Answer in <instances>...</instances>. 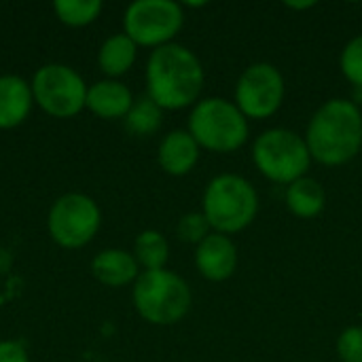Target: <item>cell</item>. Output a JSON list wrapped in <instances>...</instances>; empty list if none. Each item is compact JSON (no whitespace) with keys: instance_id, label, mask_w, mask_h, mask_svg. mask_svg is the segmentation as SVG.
I'll return each mask as SVG.
<instances>
[{"instance_id":"obj_1","label":"cell","mask_w":362,"mask_h":362,"mask_svg":"<svg viewBox=\"0 0 362 362\" xmlns=\"http://www.w3.org/2000/svg\"><path fill=\"white\" fill-rule=\"evenodd\" d=\"M310 155L322 165H344L362 148L361 108L350 100H329L312 117L305 134Z\"/></svg>"},{"instance_id":"obj_2","label":"cell","mask_w":362,"mask_h":362,"mask_svg":"<svg viewBox=\"0 0 362 362\" xmlns=\"http://www.w3.org/2000/svg\"><path fill=\"white\" fill-rule=\"evenodd\" d=\"M148 98L168 110L193 104L204 87V68L193 51L170 42L157 47L146 66Z\"/></svg>"},{"instance_id":"obj_3","label":"cell","mask_w":362,"mask_h":362,"mask_svg":"<svg viewBox=\"0 0 362 362\" xmlns=\"http://www.w3.org/2000/svg\"><path fill=\"white\" fill-rule=\"evenodd\" d=\"M259 210L255 187L235 174L216 176L204 193V216L216 233L229 235L246 229Z\"/></svg>"},{"instance_id":"obj_4","label":"cell","mask_w":362,"mask_h":362,"mask_svg":"<svg viewBox=\"0 0 362 362\" xmlns=\"http://www.w3.org/2000/svg\"><path fill=\"white\" fill-rule=\"evenodd\" d=\"M191 288L187 282L165 269L144 272L134 286V305L151 325H174L191 310Z\"/></svg>"},{"instance_id":"obj_5","label":"cell","mask_w":362,"mask_h":362,"mask_svg":"<svg viewBox=\"0 0 362 362\" xmlns=\"http://www.w3.org/2000/svg\"><path fill=\"white\" fill-rule=\"evenodd\" d=\"M189 134L195 142L214 153H233L248 138V123L242 110L223 100H202L189 117Z\"/></svg>"},{"instance_id":"obj_6","label":"cell","mask_w":362,"mask_h":362,"mask_svg":"<svg viewBox=\"0 0 362 362\" xmlns=\"http://www.w3.org/2000/svg\"><path fill=\"white\" fill-rule=\"evenodd\" d=\"M252 159L261 174L267 176L269 180L280 185H293L295 180L303 178L310 170L312 155L305 138L291 129L276 127L263 132L257 138Z\"/></svg>"},{"instance_id":"obj_7","label":"cell","mask_w":362,"mask_h":362,"mask_svg":"<svg viewBox=\"0 0 362 362\" xmlns=\"http://www.w3.org/2000/svg\"><path fill=\"white\" fill-rule=\"evenodd\" d=\"M185 15L172 0H138L125 11V34L144 47H163L182 28Z\"/></svg>"},{"instance_id":"obj_8","label":"cell","mask_w":362,"mask_h":362,"mask_svg":"<svg viewBox=\"0 0 362 362\" xmlns=\"http://www.w3.org/2000/svg\"><path fill=\"white\" fill-rule=\"evenodd\" d=\"M32 93L38 106L53 117H72L87 102L83 78L68 66L49 64L34 74Z\"/></svg>"},{"instance_id":"obj_9","label":"cell","mask_w":362,"mask_h":362,"mask_svg":"<svg viewBox=\"0 0 362 362\" xmlns=\"http://www.w3.org/2000/svg\"><path fill=\"white\" fill-rule=\"evenodd\" d=\"M100 229V208L81 193L59 197L49 212V231L64 248L85 246Z\"/></svg>"},{"instance_id":"obj_10","label":"cell","mask_w":362,"mask_h":362,"mask_svg":"<svg viewBox=\"0 0 362 362\" xmlns=\"http://www.w3.org/2000/svg\"><path fill=\"white\" fill-rule=\"evenodd\" d=\"M284 100V78L272 64L259 62L244 70L235 87V106L246 119H267Z\"/></svg>"},{"instance_id":"obj_11","label":"cell","mask_w":362,"mask_h":362,"mask_svg":"<svg viewBox=\"0 0 362 362\" xmlns=\"http://www.w3.org/2000/svg\"><path fill=\"white\" fill-rule=\"evenodd\" d=\"M197 269L204 278L212 282H223L233 276L238 267L235 244L223 233H210L195 252Z\"/></svg>"},{"instance_id":"obj_12","label":"cell","mask_w":362,"mask_h":362,"mask_svg":"<svg viewBox=\"0 0 362 362\" xmlns=\"http://www.w3.org/2000/svg\"><path fill=\"white\" fill-rule=\"evenodd\" d=\"M199 159V144L189 132L176 129L168 134L159 146V163L172 176H185Z\"/></svg>"},{"instance_id":"obj_13","label":"cell","mask_w":362,"mask_h":362,"mask_svg":"<svg viewBox=\"0 0 362 362\" xmlns=\"http://www.w3.org/2000/svg\"><path fill=\"white\" fill-rule=\"evenodd\" d=\"M91 112L102 119H119L127 117L129 108L134 106L132 91L117 83V81H100L91 89H87V102Z\"/></svg>"},{"instance_id":"obj_14","label":"cell","mask_w":362,"mask_h":362,"mask_svg":"<svg viewBox=\"0 0 362 362\" xmlns=\"http://www.w3.org/2000/svg\"><path fill=\"white\" fill-rule=\"evenodd\" d=\"M32 106V89L19 76H0V129L19 125Z\"/></svg>"},{"instance_id":"obj_15","label":"cell","mask_w":362,"mask_h":362,"mask_svg":"<svg viewBox=\"0 0 362 362\" xmlns=\"http://www.w3.org/2000/svg\"><path fill=\"white\" fill-rule=\"evenodd\" d=\"M91 272L106 286H125L138 278V261L125 250H104L93 259Z\"/></svg>"},{"instance_id":"obj_16","label":"cell","mask_w":362,"mask_h":362,"mask_svg":"<svg viewBox=\"0 0 362 362\" xmlns=\"http://www.w3.org/2000/svg\"><path fill=\"white\" fill-rule=\"evenodd\" d=\"M327 193L314 178H299L286 189V206L299 218H314L325 210Z\"/></svg>"},{"instance_id":"obj_17","label":"cell","mask_w":362,"mask_h":362,"mask_svg":"<svg viewBox=\"0 0 362 362\" xmlns=\"http://www.w3.org/2000/svg\"><path fill=\"white\" fill-rule=\"evenodd\" d=\"M136 59V42L127 34L110 36L100 49V68L110 74L119 76L125 74Z\"/></svg>"},{"instance_id":"obj_18","label":"cell","mask_w":362,"mask_h":362,"mask_svg":"<svg viewBox=\"0 0 362 362\" xmlns=\"http://www.w3.org/2000/svg\"><path fill=\"white\" fill-rule=\"evenodd\" d=\"M136 261L140 265L146 267V272H155V269H163L170 248L165 238L159 231H142L136 238Z\"/></svg>"},{"instance_id":"obj_19","label":"cell","mask_w":362,"mask_h":362,"mask_svg":"<svg viewBox=\"0 0 362 362\" xmlns=\"http://www.w3.org/2000/svg\"><path fill=\"white\" fill-rule=\"evenodd\" d=\"M161 125V108L148 98H140L127 112V129L138 136L155 134Z\"/></svg>"},{"instance_id":"obj_20","label":"cell","mask_w":362,"mask_h":362,"mask_svg":"<svg viewBox=\"0 0 362 362\" xmlns=\"http://www.w3.org/2000/svg\"><path fill=\"white\" fill-rule=\"evenodd\" d=\"M102 11L100 0H57L55 13L68 25H87Z\"/></svg>"},{"instance_id":"obj_21","label":"cell","mask_w":362,"mask_h":362,"mask_svg":"<svg viewBox=\"0 0 362 362\" xmlns=\"http://www.w3.org/2000/svg\"><path fill=\"white\" fill-rule=\"evenodd\" d=\"M210 235V223L204 212L185 214L178 223V238L187 244H202Z\"/></svg>"},{"instance_id":"obj_22","label":"cell","mask_w":362,"mask_h":362,"mask_svg":"<svg viewBox=\"0 0 362 362\" xmlns=\"http://www.w3.org/2000/svg\"><path fill=\"white\" fill-rule=\"evenodd\" d=\"M341 72L352 85L362 87V34L346 45L341 53Z\"/></svg>"},{"instance_id":"obj_23","label":"cell","mask_w":362,"mask_h":362,"mask_svg":"<svg viewBox=\"0 0 362 362\" xmlns=\"http://www.w3.org/2000/svg\"><path fill=\"white\" fill-rule=\"evenodd\" d=\"M337 354L344 362H362V327H350L339 335Z\"/></svg>"},{"instance_id":"obj_24","label":"cell","mask_w":362,"mask_h":362,"mask_svg":"<svg viewBox=\"0 0 362 362\" xmlns=\"http://www.w3.org/2000/svg\"><path fill=\"white\" fill-rule=\"evenodd\" d=\"M0 362H28V354L19 341H0Z\"/></svg>"},{"instance_id":"obj_25","label":"cell","mask_w":362,"mask_h":362,"mask_svg":"<svg viewBox=\"0 0 362 362\" xmlns=\"http://www.w3.org/2000/svg\"><path fill=\"white\" fill-rule=\"evenodd\" d=\"M316 2L314 0H308V2H286V6L288 8H293V11H303V8H312Z\"/></svg>"}]
</instances>
